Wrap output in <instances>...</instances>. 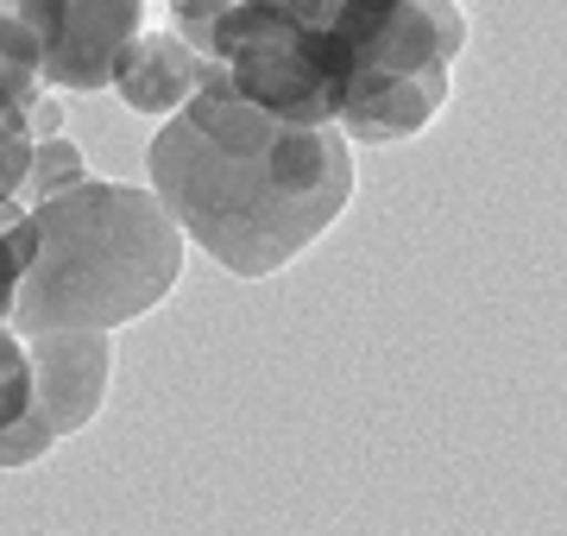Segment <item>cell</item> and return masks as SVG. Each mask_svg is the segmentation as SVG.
Returning <instances> with one entry per match:
<instances>
[{"instance_id": "obj_1", "label": "cell", "mask_w": 567, "mask_h": 536, "mask_svg": "<svg viewBox=\"0 0 567 536\" xmlns=\"http://www.w3.org/2000/svg\"><path fill=\"white\" fill-rule=\"evenodd\" d=\"M152 196L234 278H271L353 203V140L240 102L208 70L152 140Z\"/></svg>"}, {"instance_id": "obj_2", "label": "cell", "mask_w": 567, "mask_h": 536, "mask_svg": "<svg viewBox=\"0 0 567 536\" xmlns=\"http://www.w3.org/2000/svg\"><path fill=\"white\" fill-rule=\"evenodd\" d=\"M25 266L7 303L13 334L126 329L171 297L183 271V227L140 184H82L25 208Z\"/></svg>"}, {"instance_id": "obj_3", "label": "cell", "mask_w": 567, "mask_h": 536, "mask_svg": "<svg viewBox=\"0 0 567 536\" xmlns=\"http://www.w3.org/2000/svg\"><path fill=\"white\" fill-rule=\"evenodd\" d=\"M466 51V13L454 0H398L353 51L341 95V126L353 145L416 140L447 107V76Z\"/></svg>"}, {"instance_id": "obj_4", "label": "cell", "mask_w": 567, "mask_h": 536, "mask_svg": "<svg viewBox=\"0 0 567 536\" xmlns=\"http://www.w3.org/2000/svg\"><path fill=\"white\" fill-rule=\"evenodd\" d=\"M208 70L240 102L297 126H328L347 95V51L284 0H221L203 39Z\"/></svg>"}, {"instance_id": "obj_5", "label": "cell", "mask_w": 567, "mask_h": 536, "mask_svg": "<svg viewBox=\"0 0 567 536\" xmlns=\"http://www.w3.org/2000/svg\"><path fill=\"white\" fill-rule=\"evenodd\" d=\"M25 367H32V411L44 416V430L76 435L95 423V411L107 404V379H114V341L102 329L76 334H20Z\"/></svg>"}, {"instance_id": "obj_6", "label": "cell", "mask_w": 567, "mask_h": 536, "mask_svg": "<svg viewBox=\"0 0 567 536\" xmlns=\"http://www.w3.org/2000/svg\"><path fill=\"white\" fill-rule=\"evenodd\" d=\"M152 0H63L58 32L39 58L44 89H107L121 44L145 25Z\"/></svg>"}, {"instance_id": "obj_7", "label": "cell", "mask_w": 567, "mask_h": 536, "mask_svg": "<svg viewBox=\"0 0 567 536\" xmlns=\"http://www.w3.org/2000/svg\"><path fill=\"white\" fill-rule=\"evenodd\" d=\"M203 76H208V58L189 39H177L171 25H164V32L140 25V32L121 44L107 89H114L133 114H177V107L203 89Z\"/></svg>"}, {"instance_id": "obj_8", "label": "cell", "mask_w": 567, "mask_h": 536, "mask_svg": "<svg viewBox=\"0 0 567 536\" xmlns=\"http://www.w3.org/2000/svg\"><path fill=\"white\" fill-rule=\"evenodd\" d=\"M63 0H0V114L39 95V58L58 32Z\"/></svg>"}, {"instance_id": "obj_9", "label": "cell", "mask_w": 567, "mask_h": 536, "mask_svg": "<svg viewBox=\"0 0 567 536\" xmlns=\"http://www.w3.org/2000/svg\"><path fill=\"white\" fill-rule=\"evenodd\" d=\"M89 177V165H82V152L63 133H51V140H32V158H25V177H20V203H44V196H58V189L82 184Z\"/></svg>"}, {"instance_id": "obj_10", "label": "cell", "mask_w": 567, "mask_h": 536, "mask_svg": "<svg viewBox=\"0 0 567 536\" xmlns=\"http://www.w3.org/2000/svg\"><path fill=\"white\" fill-rule=\"evenodd\" d=\"M25 398H32V367H25V341L7 329V316H0V430L25 411Z\"/></svg>"}, {"instance_id": "obj_11", "label": "cell", "mask_w": 567, "mask_h": 536, "mask_svg": "<svg viewBox=\"0 0 567 536\" xmlns=\"http://www.w3.org/2000/svg\"><path fill=\"white\" fill-rule=\"evenodd\" d=\"M25 126H32V140H51V133H63V102H58L44 83H39V95L25 102Z\"/></svg>"}, {"instance_id": "obj_12", "label": "cell", "mask_w": 567, "mask_h": 536, "mask_svg": "<svg viewBox=\"0 0 567 536\" xmlns=\"http://www.w3.org/2000/svg\"><path fill=\"white\" fill-rule=\"evenodd\" d=\"M164 7H171V0H164Z\"/></svg>"}]
</instances>
